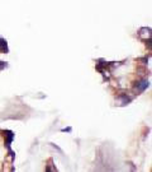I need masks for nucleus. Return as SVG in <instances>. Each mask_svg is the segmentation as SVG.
<instances>
[{"label": "nucleus", "mask_w": 152, "mask_h": 172, "mask_svg": "<svg viewBox=\"0 0 152 172\" xmlns=\"http://www.w3.org/2000/svg\"><path fill=\"white\" fill-rule=\"evenodd\" d=\"M137 87H138L139 91H143L144 88L148 87V82H147V80H142V82H139V83L137 84Z\"/></svg>", "instance_id": "nucleus-1"}]
</instances>
